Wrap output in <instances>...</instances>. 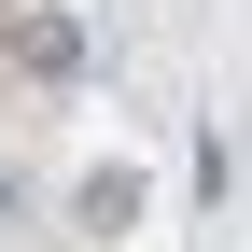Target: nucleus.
<instances>
[{"instance_id":"obj_1","label":"nucleus","mask_w":252,"mask_h":252,"mask_svg":"<svg viewBox=\"0 0 252 252\" xmlns=\"http://www.w3.org/2000/svg\"><path fill=\"white\" fill-rule=\"evenodd\" d=\"M14 42H28V70H84V28H70V14H28Z\"/></svg>"}]
</instances>
